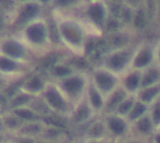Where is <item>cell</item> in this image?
Listing matches in <instances>:
<instances>
[{"mask_svg":"<svg viewBox=\"0 0 160 143\" xmlns=\"http://www.w3.org/2000/svg\"><path fill=\"white\" fill-rule=\"evenodd\" d=\"M37 12H38V7L36 6L28 5V6H26L22 9V19H29V18L33 17L34 15H36Z\"/></svg>","mask_w":160,"mask_h":143,"instance_id":"cell-24","label":"cell"},{"mask_svg":"<svg viewBox=\"0 0 160 143\" xmlns=\"http://www.w3.org/2000/svg\"><path fill=\"white\" fill-rule=\"evenodd\" d=\"M96 83L98 87L103 92H109L113 88L115 80L112 76L107 73L99 72L96 75Z\"/></svg>","mask_w":160,"mask_h":143,"instance_id":"cell-7","label":"cell"},{"mask_svg":"<svg viewBox=\"0 0 160 143\" xmlns=\"http://www.w3.org/2000/svg\"><path fill=\"white\" fill-rule=\"evenodd\" d=\"M45 99L50 107L55 111H64L67 109L66 100L61 96V94L54 89H49L45 93Z\"/></svg>","mask_w":160,"mask_h":143,"instance_id":"cell-3","label":"cell"},{"mask_svg":"<svg viewBox=\"0 0 160 143\" xmlns=\"http://www.w3.org/2000/svg\"><path fill=\"white\" fill-rule=\"evenodd\" d=\"M89 100H90L91 107L95 110H100L104 105V102L100 94L94 87H91L89 90Z\"/></svg>","mask_w":160,"mask_h":143,"instance_id":"cell-10","label":"cell"},{"mask_svg":"<svg viewBox=\"0 0 160 143\" xmlns=\"http://www.w3.org/2000/svg\"><path fill=\"white\" fill-rule=\"evenodd\" d=\"M84 143H111L109 141V138L107 139H99V140H85Z\"/></svg>","mask_w":160,"mask_h":143,"instance_id":"cell-29","label":"cell"},{"mask_svg":"<svg viewBox=\"0 0 160 143\" xmlns=\"http://www.w3.org/2000/svg\"><path fill=\"white\" fill-rule=\"evenodd\" d=\"M135 102L134 99L129 98V99H125L116 109V112L118 115L124 116V117H128V115L129 114V112L131 111L133 106H134Z\"/></svg>","mask_w":160,"mask_h":143,"instance_id":"cell-15","label":"cell"},{"mask_svg":"<svg viewBox=\"0 0 160 143\" xmlns=\"http://www.w3.org/2000/svg\"><path fill=\"white\" fill-rule=\"evenodd\" d=\"M86 140H99L107 139L109 133L105 122H96L92 124L85 132Z\"/></svg>","mask_w":160,"mask_h":143,"instance_id":"cell-4","label":"cell"},{"mask_svg":"<svg viewBox=\"0 0 160 143\" xmlns=\"http://www.w3.org/2000/svg\"><path fill=\"white\" fill-rule=\"evenodd\" d=\"M28 37L34 42H39L44 37V29L41 25H33L28 29Z\"/></svg>","mask_w":160,"mask_h":143,"instance_id":"cell-14","label":"cell"},{"mask_svg":"<svg viewBox=\"0 0 160 143\" xmlns=\"http://www.w3.org/2000/svg\"><path fill=\"white\" fill-rule=\"evenodd\" d=\"M4 51L11 56H19L22 53L21 47L13 42H7L4 45Z\"/></svg>","mask_w":160,"mask_h":143,"instance_id":"cell-19","label":"cell"},{"mask_svg":"<svg viewBox=\"0 0 160 143\" xmlns=\"http://www.w3.org/2000/svg\"><path fill=\"white\" fill-rule=\"evenodd\" d=\"M156 127H157V130L160 128V100L158 101L156 103V105L154 106V109L150 114Z\"/></svg>","mask_w":160,"mask_h":143,"instance_id":"cell-21","label":"cell"},{"mask_svg":"<svg viewBox=\"0 0 160 143\" xmlns=\"http://www.w3.org/2000/svg\"><path fill=\"white\" fill-rule=\"evenodd\" d=\"M129 19H130V12L129 11H125V20L129 21Z\"/></svg>","mask_w":160,"mask_h":143,"instance_id":"cell-33","label":"cell"},{"mask_svg":"<svg viewBox=\"0 0 160 143\" xmlns=\"http://www.w3.org/2000/svg\"><path fill=\"white\" fill-rule=\"evenodd\" d=\"M152 142L160 143V130H158V129L152 136Z\"/></svg>","mask_w":160,"mask_h":143,"instance_id":"cell-30","label":"cell"},{"mask_svg":"<svg viewBox=\"0 0 160 143\" xmlns=\"http://www.w3.org/2000/svg\"><path fill=\"white\" fill-rule=\"evenodd\" d=\"M146 112H147V107L144 102H142V101L135 102L131 111L129 112V114L128 115L127 118L130 124H133L136 121H138L139 119H141L142 117H143L144 115H146Z\"/></svg>","mask_w":160,"mask_h":143,"instance_id":"cell-8","label":"cell"},{"mask_svg":"<svg viewBox=\"0 0 160 143\" xmlns=\"http://www.w3.org/2000/svg\"><path fill=\"white\" fill-rule=\"evenodd\" d=\"M150 61H151V53L148 52L147 51H144V52H142L137 57V59H136V61H135V66H136V67H144V66H146Z\"/></svg>","mask_w":160,"mask_h":143,"instance_id":"cell-20","label":"cell"},{"mask_svg":"<svg viewBox=\"0 0 160 143\" xmlns=\"http://www.w3.org/2000/svg\"><path fill=\"white\" fill-rule=\"evenodd\" d=\"M69 69L67 68V67H56L54 69V73L57 75V76H60V77H65L67 75L69 74Z\"/></svg>","mask_w":160,"mask_h":143,"instance_id":"cell-28","label":"cell"},{"mask_svg":"<svg viewBox=\"0 0 160 143\" xmlns=\"http://www.w3.org/2000/svg\"><path fill=\"white\" fill-rule=\"evenodd\" d=\"M127 61V56L124 54H118L112 57L109 61L110 67L113 69H120L124 67Z\"/></svg>","mask_w":160,"mask_h":143,"instance_id":"cell-18","label":"cell"},{"mask_svg":"<svg viewBox=\"0 0 160 143\" xmlns=\"http://www.w3.org/2000/svg\"><path fill=\"white\" fill-rule=\"evenodd\" d=\"M14 115L21 119L23 123H30V122H37L38 119V115L35 113L33 111L24 109V108H17L14 111Z\"/></svg>","mask_w":160,"mask_h":143,"instance_id":"cell-9","label":"cell"},{"mask_svg":"<svg viewBox=\"0 0 160 143\" xmlns=\"http://www.w3.org/2000/svg\"><path fill=\"white\" fill-rule=\"evenodd\" d=\"M72 1H73V0H57V2H58L60 5H63V6L68 5V4H70Z\"/></svg>","mask_w":160,"mask_h":143,"instance_id":"cell-32","label":"cell"},{"mask_svg":"<svg viewBox=\"0 0 160 143\" xmlns=\"http://www.w3.org/2000/svg\"><path fill=\"white\" fill-rule=\"evenodd\" d=\"M42 1H47V0H42Z\"/></svg>","mask_w":160,"mask_h":143,"instance_id":"cell-34","label":"cell"},{"mask_svg":"<svg viewBox=\"0 0 160 143\" xmlns=\"http://www.w3.org/2000/svg\"><path fill=\"white\" fill-rule=\"evenodd\" d=\"M14 68H15V65L11 61H9L8 59H5V58H2V60H1V69L2 70L10 71V70H12Z\"/></svg>","mask_w":160,"mask_h":143,"instance_id":"cell-27","label":"cell"},{"mask_svg":"<svg viewBox=\"0 0 160 143\" xmlns=\"http://www.w3.org/2000/svg\"><path fill=\"white\" fill-rule=\"evenodd\" d=\"M92 107L87 105H81L79 108H77L73 114H72V123L78 126L86 124L90 119L92 115Z\"/></svg>","mask_w":160,"mask_h":143,"instance_id":"cell-5","label":"cell"},{"mask_svg":"<svg viewBox=\"0 0 160 143\" xmlns=\"http://www.w3.org/2000/svg\"><path fill=\"white\" fill-rule=\"evenodd\" d=\"M42 87H43V82L39 78L32 79L27 84V88L31 92H38V91L41 90Z\"/></svg>","mask_w":160,"mask_h":143,"instance_id":"cell-23","label":"cell"},{"mask_svg":"<svg viewBox=\"0 0 160 143\" xmlns=\"http://www.w3.org/2000/svg\"><path fill=\"white\" fill-rule=\"evenodd\" d=\"M125 83L128 90L133 91V90L137 89L140 84H142V80L138 74H131L130 76H128L127 78Z\"/></svg>","mask_w":160,"mask_h":143,"instance_id":"cell-16","label":"cell"},{"mask_svg":"<svg viewBox=\"0 0 160 143\" xmlns=\"http://www.w3.org/2000/svg\"><path fill=\"white\" fill-rule=\"evenodd\" d=\"M159 93V88L157 86H149V87H145V90L142 92L140 97L141 100L144 103H148L150 101H152Z\"/></svg>","mask_w":160,"mask_h":143,"instance_id":"cell-13","label":"cell"},{"mask_svg":"<svg viewBox=\"0 0 160 143\" xmlns=\"http://www.w3.org/2000/svg\"><path fill=\"white\" fill-rule=\"evenodd\" d=\"M158 78V73L156 70H150L147 72L144 77L142 79V86L143 87H149L155 83V81Z\"/></svg>","mask_w":160,"mask_h":143,"instance_id":"cell-17","label":"cell"},{"mask_svg":"<svg viewBox=\"0 0 160 143\" xmlns=\"http://www.w3.org/2000/svg\"><path fill=\"white\" fill-rule=\"evenodd\" d=\"M44 143H45V142H44Z\"/></svg>","mask_w":160,"mask_h":143,"instance_id":"cell-36","label":"cell"},{"mask_svg":"<svg viewBox=\"0 0 160 143\" xmlns=\"http://www.w3.org/2000/svg\"><path fill=\"white\" fill-rule=\"evenodd\" d=\"M124 143H143V141L139 139V137H136V139H129V140H127Z\"/></svg>","mask_w":160,"mask_h":143,"instance_id":"cell-31","label":"cell"},{"mask_svg":"<svg viewBox=\"0 0 160 143\" xmlns=\"http://www.w3.org/2000/svg\"><path fill=\"white\" fill-rule=\"evenodd\" d=\"M134 23L138 28H142L145 24V16L142 11H139L134 19Z\"/></svg>","mask_w":160,"mask_h":143,"instance_id":"cell-26","label":"cell"},{"mask_svg":"<svg viewBox=\"0 0 160 143\" xmlns=\"http://www.w3.org/2000/svg\"><path fill=\"white\" fill-rule=\"evenodd\" d=\"M30 99V97L26 95H22V96H17L13 99L12 101V105L16 108H20L22 107L23 104H25L28 100Z\"/></svg>","mask_w":160,"mask_h":143,"instance_id":"cell-25","label":"cell"},{"mask_svg":"<svg viewBox=\"0 0 160 143\" xmlns=\"http://www.w3.org/2000/svg\"><path fill=\"white\" fill-rule=\"evenodd\" d=\"M109 137L113 139H123L128 136L131 132L130 123L128 118L121 115H112L106 119L105 121Z\"/></svg>","mask_w":160,"mask_h":143,"instance_id":"cell-1","label":"cell"},{"mask_svg":"<svg viewBox=\"0 0 160 143\" xmlns=\"http://www.w3.org/2000/svg\"><path fill=\"white\" fill-rule=\"evenodd\" d=\"M63 89L71 96L78 95L83 87V81L79 77L68 78L63 82Z\"/></svg>","mask_w":160,"mask_h":143,"instance_id":"cell-6","label":"cell"},{"mask_svg":"<svg viewBox=\"0 0 160 143\" xmlns=\"http://www.w3.org/2000/svg\"><path fill=\"white\" fill-rule=\"evenodd\" d=\"M126 99V93L124 91H117L115 92L110 98V100L107 103V108L109 110L117 109L118 106Z\"/></svg>","mask_w":160,"mask_h":143,"instance_id":"cell-11","label":"cell"},{"mask_svg":"<svg viewBox=\"0 0 160 143\" xmlns=\"http://www.w3.org/2000/svg\"><path fill=\"white\" fill-rule=\"evenodd\" d=\"M158 130H160V128H159V129H158Z\"/></svg>","mask_w":160,"mask_h":143,"instance_id":"cell-35","label":"cell"},{"mask_svg":"<svg viewBox=\"0 0 160 143\" xmlns=\"http://www.w3.org/2000/svg\"><path fill=\"white\" fill-rule=\"evenodd\" d=\"M62 31H63L65 37L67 38H68L70 41H72L74 43H78L80 41V39H81V34L77 30V28H75L74 26L65 25V26H63Z\"/></svg>","mask_w":160,"mask_h":143,"instance_id":"cell-12","label":"cell"},{"mask_svg":"<svg viewBox=\"0 0 160 143\" xmlns=\"http://www.w3.org/2000/svg\"><path fill=\"white\" fill-rule=\"evenodd\" d=\"M134 124V132L136 137L144 139L152 137L157 131V127L150 115H144Z\"/></svg>","mask_w":160,"mask_h":143,"instance_id":"cell-2","label":"cell"},{"mask_svg":"<svg viewBox=\"0 0 160 143\" xmlns=\"http://www.w3.org/2000/svg\"><path fill=\"white\" fill-rule=\"evenodd\" d=\"M90 15L91 17L97 21V22H101L103 20V16H104V11L102 9V7L100 6H93L90 8Z\"/></svg>","mask_w":160,"mask_h":143,"instance_id":"cell-22","label":"cell"}]
</instances>
